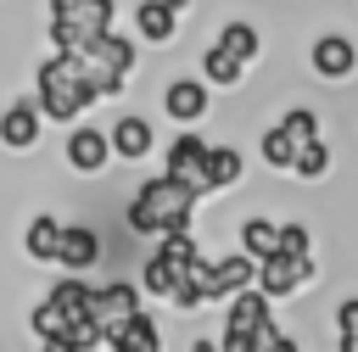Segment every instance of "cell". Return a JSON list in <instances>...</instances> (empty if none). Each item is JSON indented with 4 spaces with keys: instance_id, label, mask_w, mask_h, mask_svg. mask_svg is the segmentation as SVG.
Segmentation results:
<instances>
[{
    "instance_id": "6da1fadb",
    "label": "cell",
    "mask_w": 358,
    "mask_h": 352,
    "mask_svg": "<svg viewBox=\"0 0 358 352\" xmlns=\"http://www.w3.org/2000/svg\"><path fill=\"white\" fill-rule=\"evenodd\" d=\"M34 95H39V106H45L50 123H78V117L101 101V84H95V73H90L84 56L50 50V56L34 67Z\"/></svg>"
},
{
    "instance_id": "7a4b0ae2",
    "label": "cell",
    "mask_w": 358,
    "mask_h": 352,
    "mask_svg": "<svg viewBox=\"0 0 358 352\" xmlns=\"http://www.w3.org/2000/svg\"><path fill=\"white\" fill-rule=\"evenodd\" d=\"M196 207H201V196L185 184V179H173V173H157V179H145L140 190H134V201H129V212H123V223L134 229V235H145V240H157V235H173V229H190V218H196Z\"/></svg>"
},
{
    "instance_id": "3957f363",
    "label": "cell",
    "mask_w": 358,
    "mask_h": 352,
    "mask_svg": "<svg viewBox=\"0 0 358 352\" xmlns=\"http://www.w3.org/2000/svg\"><path fill=\"white\" fill-rule=\"evenodd\" d=\"M117 17L112 0H50V50L84 56L95 34H106Z\"/></svg>"
},
{
    "instance_id": "277c9868",
    "label": "cell",
    "mask_w": 358,
    "mask_h": 352,
    "mask_svg": "<svg viewBox=\"0 0 358 352\" xmlns=\"http://www.w3.org/2000/svg\"><path fill=\"white\" fill-rule=\"evenodd\" d=\"M308 140H319V112H313V106H291L280 123H268V129H263L257 151H263V162H268V168L291 173V162H296V151H302Z\"/></svg>"
},
{
    "instance_id": "5b68a950",
    "label": "cell",
    "mask_w": 358,
    "mask_h": 352,
    "mask_svg": "<svg viewBox=\"0 0 358 352\" xmlns=\"http://www.w3.org/2000/svg\"><path fill=\"white\" fill-rule=\"evenodd\" d=\"M274 318V296L263 291V285H246V291H235L229 296V313H224V352H252L257 346V330Z\"/></svg>"
},
{
    "instance_id": "8992f818",
    "label": "cell",
    "mask_w": 358,
    "mask_h": 352,
    "mask_svg": "<svg viewBox=\"0 0 358 352\" xmlns=\"http://www.w3.org/2000/svg\"><path fill=\"white\" fill-rule=\"evenodd\" d=\"M313 274H319V263H313V257H296V251H268V257L257 263V285H263L274 302L296 296Z\"/></svg>"
},
{
    "instance_id": "52a82bcc",
    "label": "cell",
    "mask_w": 358,
    "mask_h": 352,
    "mask_svg": "<svg viewBox=\"0 0 358 352\" xmlns=\"http://www.w3.org/2000/svg\"><path fill=\"white\" fill-rule=\"evenodd\" d=\"M207 151H213V145H207L201 134H190V129H185V134L168 145V162H162V173L185 179L196 196H213V190H207Z\"/></svg>"
},
{
    "instance_id": "ba28073f",
    "label": "cell",
    "mask_w": 358,
    "mask_h": 352,
    "mask_svg": "<svg viewBox=\"0 0 358 352\" xmlns=\"http://www.w3.org/2000/svg\"><path fill=\"white\" fill-rule=\"evenodd\" d=\"M308 67H313L319 78L341 84V78H352V73H358V45H352L347 34H319V39L308 45Z\"/></svg>"
},
{
    "instance_id": "9c48e42d",
    "label": "cell",
    "mask_w": 358,
    "mask_h": 352,
    "mask_svg": "<svg viewBox=\"0 0 358 352\" xmlns=\"http://www.w3.org/2000/svg\"><path fill=\"white\" fill-rule=\"evenodd\" d=\"M39 129H45V106H39V95L11 101V106L0 112V145H6V151H34V145H39Z\"/></svg>"
},
{
    "instance_id": "30bf717a",
    "label": "cell",
    "mask_w": 358,
    "mask_h": 352,
    "mask_svg": "<svg viewBox=\"0 0 358 352\" xmlns=\"http://www.w3.org/2000/svg\"><path fill=\"white\" fill-rule=\"evenodd\" d=\"M62 156H67V168H73V173H101V168L112 162V134H106V129H90V123H78V129L67 134Z\"/></svg>"
},
{
    "instance_id": "8fae6325",
    "label": "cell",
    "mask_w": 358,
    "mask_h": 352,
    "mask_svg": "<svg viewBox=\"0 0 358 352\" xmlns=\"http://www.w3.org/2000/svg\"><path fill=\"white\" fill-rule=\"evenodd\" d=\"M134 307H140V291H134V285H95V291H90V318L106 330V346H112L117 324H123Z\"/></svg>"
},
{
    "instance_id": "7c38bea8",
    "label": "cell",
    "mask_w": 358,
    "mask_h": 352,
    "mask_svg": "<svg viewBox=\"0 0 358 352\" xmlns=\"http://www.w3.org/2000/svg\"><path fill=\"white\" fill-rule=\"evenodd\" d=\"M106 134H112V156H117V162H140V156H151V145H157V129H151V117H140V112H123Z\"/></svg>"
},
{
    "instance_id": "4fadbf2b",
    "label": "cell",
    "mask_w": 358,
    "mask_h": 352,
    "mask_svg": "<svg viewBox=\"0 0 358 352\" xmlns=\"http://www.w3.org/2000/svg\"><path fill=\"white\" fill-rule=\"evenodd\" d=\"M179 17H185V0H140L134 11V34L145 45H168L179 34Z\"/></svg>"
},
{
    "instance_id": "5bb4252c",
    "label": "cell",
    "mask_w": 358,
    "mask_h": 352,
    "mask_svg": "<svg viewBox=\"0 0 358 352\" xmlns=\"http://www.w3.org/2000/svg\"><path fill=\"white\" fill-rule=\"evenodd\" d=\"M162 112L173 117V123H201L207 117V78H173L168 89H162Z\"/></svg>"
},
{
    "instance_id": "9a60e30c",
    "label": "cell",
    "mask_w": 358,
    "mask_h": 352,
    "mask_svg": "<svg viewBox=\"0 0 358 352\" xmlns=\"http://www.w3.org/2000/svg\"><path fill=\"white\" fill-rule=\"evenodd\" d=\"M56 263H62V268H73V274L95 268V263H101V235H95L90 223H62V246H56Z\"/></svg>"
},
{
    "instance_id": "2e32d148",
    "label": "cell",
    "mask_w": 358,
    "mask_h": 352,
    "mask_svg": "<svg viewBox=\"0 0 358 352\" xmlns=\"http://www.w3.org/2000/svg\"><path fill=\"white\" fill-rule=\"evenodd\" d=\"M185 274H190V263H173L168 251H151V257H145V268H140V291H145V296L173 302V291L185 285Z\"/></svg>"
},
{
    "instance_id": "e0dca14e",
    "label": "cell",
    "mask_w": 358,
    "mask_h": 352,
    "mask_svg": "<svg viewBox=\"0 0 358 352\" xmlns=\"http://www.w3.org/2000/svg\"><path fill=\"white\" fill-rule=\"evenodd\" d=\"M246 285H257V257H252V251H229V257L213 263V296H218V302H229V296L246 291Z\"/></svg>"
},
{
    "instance_id": "ac0fdd59",
    "label": "cell",
    "mask_w": 358,
    "mask_h": 352,
    "mask_svg": "<svg viewBox=\"0 0 358 352\" xmlns=\"http://www.w3.org/2000/svg\"><path fill=\"white\" fill-rule=\"evenodd\" d=\"M112 352H162V330H157V318H151L145 307H134V313L117 324Z\"/></svg>"
},
{
    "instance_id": "d6986e66",
    "label": "cell",
    "mask_w": 358,
    "mask_h": 352,
    "mask_svg": "<svg viewBox=\"0 0 358 352\" xmlns=\"http://www.w3.org/2000/svg\"><path fill=\"white\" fill-rule=\"evenodd\" d=\"M56 246H62V223H56L50 212H39V218L22 229V251H28L34 263H56Z\"/></svg>"
},
{
    "instance_id": "ffe728a7",
    "label": "cell",
    "mask_w": 358,
    "mask_h": 352,
    "mask_svg": "<svg viewBox=\"0 0 358 352\" xmlns=\"http://www.w3.org/2000/svg\"><path fill=\"white\" fill-rule=\"evenodd\" d=\"M201 78H207V84H224V89H235V84L246 78V61H241V56H229V50L213 39V45H207V56H201Z\"/></svg>"
},
{
    "instance_id": "44dd1931",
    "label": "cell",
    "mask_w": 358,
    "mask_h": 352,
    "mask_svg": "<svg viewBox=\"0 0 358 352\" xmlns=\"http://www.w3.org/2000/svg\"><path fill=\"white\" fill-rule=\"evenodd\" d=\"M241 173H246V162H241L235 145H213L207 151V190H229V184H241Z\"/></svg>"
},
{
    "instance_id": "7402d4cb",
    "label": "cell",
    "mask_w": 358,
    "mask_h": 352,
    "mask_svg": "<svg viewBox=\"0 0 358 352\" xmlns=\"http://www.w3.org/2000/svg\"><path fill=\"white\" fill-rule=\"evenodd\" d=\"M241 251H252L257 263H263L268 251H280V223H268V218H246V223H241Z\"/></svg>"
},
{
    "instance_id": "603a6c76",
    "label": "cell",
    "mask_w": 358,
    "mask_h": 352,
    "mask_svg": "<svg viewBox=\"0 0 358 352\" xmlns=\"http://www.w3.org/2000/svg\"><path fill=\"white\" fill-rule=\"evenodd\" d=\"M218 45H224L229 56H241V61H252V56L263 50V39H257L252 22H224V28H218Z\"/></svg>"
},
{
    "instance_id": "cb8c5ba5",
    "label": "cell",
    "mask_w": 358,
    "mask_h": 352,
    "mask_svg": "<svg viewBox=\"0 0 358 352\" xmlns=\"http://www.w3.org/2000/svg\"><path fill=\"white\" fill-rule=\"evenodd\" d=\"M291 173H296V179H308V184H313V179H324V173H330V145H324V140H308V145L296 151Z\"/></svg>"
},
{
    "instance_id": "d4e9b609",
    "label": "cell",
    "mask_w": 358,
    "mask_h": 352,
    "mask_svg": "<svg viewBox=\"0 0 358 352\" xmlns=\"http://www.w3.org/2000/svg\"><path fill=\"white\" fill-rule=\"evenodd\" d=\"M336 335H341V352H358V296L336 307Z\"/></svg>"
},
{
    "instance_id": "484cf974",
    "label": "cell",
    "mask_w": 358,
    "mask_h": 352,
    "mask_svg": "<svg viewBox=\"0 0 358 352\" xmlns=\"http://www.w3.org/2000/svg\"><path fill=\"white\" fill-rule=\"evenodd\" d=\"M280 251L313 257V229H308V223H280Z\"/></svg>"
}]
</instances>
